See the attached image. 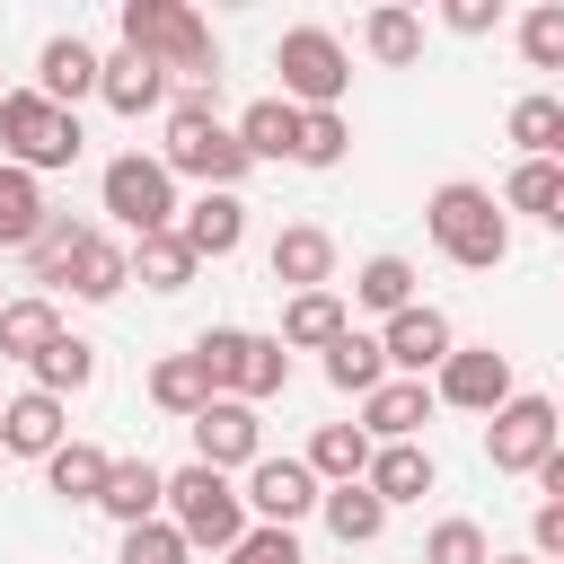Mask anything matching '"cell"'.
Instances as JSON below:
<instances>
[{"mask_svg": "<svg viewBox=\"0 0 564 564\" xmlns=\"http://www.w3.org/2000/svg\"><path fill=\"white\" fill-rule=\"evenodd\" d=\"M159 159H167V176H194L203 194H238V176L256 167L247 141H238V123L212 115V88H194V97L167 106V150Z\"/></svg>", "mask_w": 564, "mask_h": 564, "instance_id": "obj_1", "label": "cell"}, {"mask_svg": "<svg viewBox=\"0 0 564 564\" xmlns=\"http://www.w3.org/2000/svg\"><path fill=\"white\" fill-rule=\"evenodd\" d=\"M123 44L150 53L167 79L220 88V44H212V26H203L185 0H123Z\"/></svg>", "mask_w": 564, "mask_h": 564, "instance_id": "obj_2", "label": "cell"}, {"mask_svg": "<svg viewBox=\"0 0 564 564\" xmlns=\"http://www.w3.org/2000/svg\"><path fill=\"white\" fill-rule=\"evenodd\" d=\"M423 229H432V247H441L449 264H467V273H494V264L511 256V220H502V203H494L485 185H467V176L432 185Z\"/></svg>", "mask_w": 564, "mask_h": 564, "instance_id": "obj_3", "label": "cell"}, {"mask_svg": "<svg viewBox=\"0 0 564 564\" xmlns=\"http://www.w3.org/2000/svg\"><path fill=\"white\" fill-rule=\"evenodd\" d=\"M194 361L212 370L220 397L256 405V397H282L291 388V344L282 335H247V326H203L194 335Z\"/></svg>", "mask_w": 564, "mask_h": 564, "instance_id": "obj_4", "label": "cell"}, {"mask_svg": "<svg viewBox=\"0 0 564 564\" xmlns=\"http://www.w3.org/2000/svg\"><path fill=\"white\" fill-rule=\"evenodd\" d=\"M79 115L70 106H53L44 88H9L0 97V150H9V167H26V176H44V167H70L79 159Z\"/></svg>", "mask_w": 564, "mask_h": 564, "instance_id": "obj_5", "label": "cell"}, {"mask_svg": "<svg viewBox=\"0 0 564 564\" xmlns=\"http://www.w3.org/2000/svg\"><path fill=\"white\" fill-rule=\"evenodd\" d=\"M97 194H106L115 229H132V247H141V238H159V229H176V212H185V203H176V176H167V159H141V150L106 159Z\"/></svg>", "mask_w": 564, "mask_h": 564, "instance_id": "obj_6", "label": "cell"}, {"mask_svg": "<svg viewBox=\"0 0 564 564\" xmlns=\"http://www.w3.org/2000/svg\"><path fill=\"white\" fill-rule=\"evenodd\" d=\"M167 520L185 529V546H238L247 538V494L220 476V467H176L167 476Z\"/></svg>", "mask_w": 564, "mask_h": 564, "instance_id": "obj_7", "label": "cell"}, {"mask_svg": "<svg viewBox=\"0 0 564 564\" xmlns=\"http://www.w3.org/2000/svg\"><path fill=\"white\" fill-rule=\"evenodd\" d=\"M273 70H282V97H291L300 115H335V97L352 88V53H344L326 26H291V35L273 44Z\"/></svg>", "mask_w": 564, "mask_h": 564, "instance_id": "obj_8", "label": "cell"}, {"mask_svg": "<svg viewBox=\"0 0 564 564\" xmlns=\"http://www.w3.org/2000/svg\"><path fill=\"white\" fill-rule=\"evenodd\" d=\"M555 441H564L555 397H511V405L485 423V458H494V476H538Z\"/></svg>", "mask_w": 564, "mask_h": 564, "instance_id": "obj_9", "label": "cell"}, {"mask_svg": "<svg viewBox=\"0 0 564 564\" xmlns=\"http://www.w3.org/2000/svg\"><path fill=\"white\" fill-rule=\"evenodd\" d=\"M432 397L441 405H467V414H502L520 388H511V352H494V344H458L449 361H441V379H432Z\"/></svg>", "mask_w": 564, "mask_h": 564, "instance_id": "obj_10", "label": "cell"}, {"mask_svg": "<svg viewBox=\"0 0 564 564\" xmlns=\"http://www.w3.org/2000/svg\"><path fill=\"white\" fill-rule=\"evenodd\" d=\"M317 502H326V485H317L308 458H256V467H247V511H256L264 529H300Z\"/></svg>", "mask_w": 564, "mask_h": 564, "instance_id": "obj_11", "label": "cell"}, {"mask_svg": "<svg viewBox=\"0 0 564 564\" xmlns=\"http://www.w3.org/2000/svg\"><path fill=\"white\" fill-rule=\"evenodd\" d=\"M264 458V423H256V405H238V397H212L203 414H194V467H256Z\"/></svg>", "mask_w": 564, "mask_h": 564, "instance_id": "obj_12", "label": "cell"}, {"mask_svg": "<svg viewBox=\"0 0 564 564\" xmlns=\"http://www.w3.org/2000/svg\"><path fill=\"white\" fill-rule=\"evenodd\" d=\"M379 344H388V370H405V379H423V370H441V361L458 352V335H449V317H441L432 300H414V308H397Z\"/></svg>", "mask_w": 564, "mask_h": 564, "instance_id": "obj_13", "label": "cell"}, {"mask_svg": "<svg viewBox=\"0 0 564 564\" xmlns=\"http://www.w3.org/2000/svg\"><path fill=\"white\" fill-rule=\"evenodd\" d=\"M62 441H70V414H62V397L26 388V397H9V405H0V449H9V458H53Z\"/></svg>", "mask_w": 564, "mask_h": 564, "instance_id": "obj_14", "label": "cell"}, {"mask_svg": "<svg viewBox=\"0 0 564 564\" xmlns=\"http://www.w3.org/2000/svg\"><path fill=\"white\" fill-rule=\"evenodd\" d=\"M97 79H106L97 44H79V35H44V53H35V88H44L53 106H79V97H97Z\"/></svg>", "mask_w": 564, "mask_h": 564, "instance_id": "obj_15", "label": "cell"}, {"mask_svg": "<svg viewBox=\"0 0 564 564\" xmlns=\"http://www.w3.org/2000/svg\"><path fill=\"white\" fill-rule=\"evenodd\" d=\"M264 264H273L282 291H326V273H335V238H326L317 220H291V229L264 247Z\"/></svg>", "mask_w": 564, "mask_h": 564, "instance_id": "obj_16", "label": "cell"}, {"mask_svg": "<svg viewBox=\"0 0 564 564\" xmlns=\"http://www.w3.org/2000/svg\"><path fill=\"white\" fill-rule=\"evenodd\" d=\"M423 423H432V388H423V379H388V388L361 397V432H370L379 449H388V441H414Z\"/></svg>", "mask_w": 564, "mask_h": 564, "instance_id": "obj_17", "label": "cell"}, {"mask_svg": "<svg viewBox=\"0 0 564 564\" xmlns=\"http://www.w3.org/2000/svg\"><path fill=\"white\" fill-rule=\"evenodd\" d=\"M97 511H106V520H123V529H141V520H167V476H159L150 458H115V476H106Z\"/></svg>", "mask_w": 564, "mask_h": 564, "instance_id": "obj_18", "label": "cell"}, {"mask_svg": "<svg viewBox=\"0 0 564 564\" xmlns=\"http://www.w3.org/2000/svg\"><path fill=\"white\" fill-rule=\"evenodd\" d=\"M176 238H185L194 256H238V238H247V203H238V194H194V203L176 212Z\"/></svg>", "mask_w": 564, "mask_h": 564, "instance_id": "obj_19", "label": "cell"}, {"mask_svg": "<svg viewBox=\"0 0 564 564\" xmlns=\"http://www.w3.org/2000/svg\"><path fill=\"white\" fill-rule=\"evenodd\" d=\"M361 485H370V494L397 511V502H423V494L441 485V467H432V449H414V441H388V449L370 458V476H361Z\"/></svg>", "mask_w": 564, "mask_h": 564, "instance_id": "obj_20", "label": "cell"}, {"mask_svg": "<svg viewBox=\"0 0 564 564\" xmlns=\"http://www.w3.org/2000/svg\"><path fill=\"white\" fill-rule=\"evenodd\" d=\"M97 97H106L115 115H150V106H167V70H159L150 53H132V44H123V53L106 62V79H97Z\"/></svg>", "mask_w": 564, "mask_h": 564, "instance_id": "obj_21", "label": "cell"}, {"mask_svg": "<svg viewBox=\"0 0 564 564\" xmlns=\"http://www.w3.org/2000/svg\"><path fill=\"white\" fill-rule=\"evenodd\" d=\"M70 326H62V308L44 300V291H26V300H9L0 308V361H35L44 344H62Z\"/></svg>", "mask_w": 564, "mask_h": 564, "instance_id": "obj_22", "label": "cell"}, {"mask_svg": "<svg viewBox=\"0 0 564 564\" xmlns=\"http://www.w3.org/2000/svg\"><path fill=\"white\" fill-rule=\"evenodd\" d=\"M44 220H53L44 185H35L26 167H9V159H0V247H18V256H26V247L44 238Z\"/></svg>", "mask_w": 564, "mask_h": 564, "instance_id": "obj_23", "label": "cell"}, {"mask_svg": "<svg viewBox=\"0 0 564 564\" xmlns=\"http://www.w3.org/2000/svg\"><path fill=\"white\" fill-rule=\"evenodd\" d=\"M335 335H352L344 300H335V291H291V308H282V344H291V352H326Z\"/></svg>", "mask_w": 564, "mask_h": 564, "instance_id": "obj_24", "label": "cell"}, {"mask_svg": "<svg viewBox=\"0 0 564 564\" xmlns=\"http://www.w3.org/2000/svg\"><path fill=\"white\" fill-rule=\"evenodd\" d=\"M370 458H379V441H370L361 423H326V432L308 441V467H317V485H361V476H370Z\"/></svg>", "mask_w": 564, "mask_h": 564, "instance_id": "obj_25", "label": "cell"}, {"mask_svg": "<svg viewBox=\"0 0 564 564\" xmlns=\"http://www.w3.org/2000/svg\"><path fill=\"white\" fill-rule=\"evenodd\" d=\"M238 141H247V159H300V106L291 97H256L238 115Z\"/></svg>", "mask_w": 564, "mask_h": 564, "instance_id": "obj_26", "label": "cell"}, {"mask_svg": "<svg viewBox=\"0 0 564 564\" xmlns=\"http://www.w3.org/2000/svg\"><path fill=\"white\" fill-rule=\"evenodd\" d=\"M326 388H344V397L388 388V344H379V335H335V344H326Z\"/></svg>", "mask_w": 564, "mask_h": 564, "instance_id": "obj_27", "label": "cell"}, {"mask_svg": "<svg viewBox=\"0 0 564 564\" xmlns=\"http://www.w3.org/2000/svg\"><path fill=\"white\" fill-rule=\"evenodd\" d=\"M88 238H97V229H88V220H70V212H53V220H44V238L26 247V273L44 282V300L62 291V273L79 264V247H88Z\"/></svg>", "mask_w": 564, "mask_h": 564, "instance_id": "obj_28", "label": "cell"}, {"mask_svg": "<svg viewBox=\"0 0 564 564\" xmlns=\"http://www.w3.org/2000/svg\"><path fill=\"white\" fill-rule=\"evenodd\" d=\"M212 397H220V388H212V370H203L194 352H167V361L150 370V405H167V414H185V423H194Z\"/></svg>", "mask_w": 564, "mask_h": 564, "instance_id": "obj_29", "label": "cell"}, {"mask_svg": "<svg viewBox=\"0 0 564 564\" xmlns=\"http://www.w3.org/2000/svg\"><path fill=\"white\" fill-rule=\"evenodd\" d=\"M44 476H53V494H62V502H97V494H106V476H115V458H106L97 441H62V449L44 458Z\"/></svg>", "mask_w": 564, "mask_h": 564, "instance_id": "obj_30", "label": "cell"}, {"mask_svg": "<svg viewBox=\"0 0 564 564\" xmlns=\"http://www.w3.org/2000/svg\"><path fill=\"white\" fill-rule=\"evenodd\" d=\"M62 282H70V300H115V291L132 282V247H115V238H88V247H79V264H70Z\"/></svg>", "mask_w": 564, "mask_h": 564, "instance_id": "obj_31", "label": "cell"}, {"mask_svg": "<svg viewBox=\"0 0 564 564\" xmlns=\"http://www.w3.org/2000/svg\"><path fill=\"white\" fill-rule=\"evenodd\" d=\"M317 511H326V529H335L344 546H370V538L388 529V502H379L370 485H326V502H317Z\"/></svg>", "mask_w": 564, "mask_h": 564, "instance_id": "obj_32", "label": "cell"}, {"mask_svg": "<svg viewBox=\"0 0 564 564\" xmlns=\"http://www.w3.org/2000/svg\"><path fill=\"white\" fill-rule=\"evenodd\" d=\"M361 44H370V62L405 70V62H423V18L414 9H370L361 18Z\"/></svg>", "mask_w": 564, "mask_h": 564, "instance_id": "obj_33", "label": "cell"}, {"mask_svg": "<svg viewBox=\"0 0 564 564\" xmlns=\"http://www.w3.org/2000/svg\"><path fill=\"white\" fill-rule=\"evenodd\" d=\"M194 264H203V256H194L176 229H159V238H141V247H132V282H150V291H185V282H194Z\"/></svg>", "mask_w": 564, "mask_h": 564, "instance_id": "obj_34", "label": "cell"}, {"mask_svg": "<svg viewBox=\"0 0 564 564\" xmlns=\"http://www.w3.org/2000/svg\"><path fill=\"white\" fill-rule=\"evenodd\" d=\"M26 370H35V388H44V397H70V388H88V379H97V344H88V335H62V344H44Z\"/></svg>", "mask_w": 564, "mask_h": 564, "instance_id": "obj_35", "label": "cell"}, {"mask_svg": "<svg viewBox=\"0 0 564 564\" xmlns=\"http://www.w3.org/2000/svg\"><path fill=\"white\" fill-rule=\"evenodd\" d=\"M352 300H361V308H379V317L414 308V264H405V256H370V264L352 273Z\"/></svg>", "mask_w": 564, "mask_h": 564, "instance_id": "obj_36", "label": "cell"}, {"mask_svg": "<svg viewBox=\"0 0 564 564\" xmlns=\"http://www.w3.org/2000/svg\"><path fill=\"white\" fill-rule=\"evenodd\" d=\"M502 132L520 141V159H555V132H564V97H520L502 115Z\"/></svg>", "mask_w": 564, "mask_h": 564, "instance_id": "obj_37", "label": "cell"}, {"mask_svg": "<svg viewBox=\"0 0 564 564\" xmlns=\"http://www.w3.org/2000/svg\"><path fill=\"white\" fill-rule=\"evenodd\" d=\"M555 194H564V167H555V159H520L511 185H502V203H511V212H538V220L555 212Z\"/></svg>", "mask_w": 564, "mask_h": 564, "instance_id": "obj_38", "label": "cell"}, {"mask_svg": "<svg viewBox=\"0 0 564 564\" xmlns=\"http://www.w3.org/2000/svg\"><path fill=\"white\" fill-rule=\"evenodd\" d=\"M520 53H529V70H564V0L520 18Z\"/></svg>", "mask_w": 564, "mask_h": 564, "instance_id": "obj_39", "label": "cell"}, {"mask_svg": "<svg viewBox=\"0 0 564 564\" xmlns=\"http://www.w3.org/2000/svg\"><path fill=\"white\" fill-rule=\"evenodd\" d=\"M423 564H494V546H485L476 520H441V529L423 538Z\"/></svg>", "mask_w": 564, "mask_h": 564, "instance_id": "obj_40", "label": "cell"}, {"mask_svg": "<svg viewBox=\"0 0 564 564\" xmlns=\"http://www.w3.org/2000/svg\"><path fill=\"white\" fill-rule=\"evenodd\" d=\"M194 546H185V529L176 520H141V529H123V564H185Z\"/></svg>", "mask_w": 564, "mask_h": 564, "instance_id": "obj_41", "label": "cell"}, {"mask_svg": "<svg viewBox=\"0 0 564 564\" xmlns=\"http://www.w3.org/2000/svg\"><path fill=\"white\" fill-rule=\"evenodd\" d=\"M344 150H352L344 115H300V167H344Z\"/></svg>", "mask_w": 564, "mask_h": 564, "instance_id": "obj_42", "label": "cell"}, {"mask_svg": "<svg viewBox=\"0 0 564 564\" xmlns=\"http://www.w3.org/2000/svg\"><path fill=\"white\" fill-rule=\"evenodd\" d=\"M229 564H300V538H291V529H264V520H256V529H247V538L229 546Z\"/></svg>", "mask_w": 564, "mask_h": 564, "instance_id": "obj_43", "label": "cell"}, {"mask_svg": "<svg viewBox=\"0 0 564 564\" xmlns=\"http://www.w3.org/2000/svg\"><path fill=\"white\" fill-rule=\"evenodd\" d=\"M441 26H449V35H494V26H502V0H449Z\"/></svg>", "mask_w": 564, "mask_h": 564, "instance_id": "obj_44", "label": "cell"}, {"mask_svg": "<svg viewBox=\"0 0 564 564\" xmlns=\"http://www.w3.org/2000/svg\"><path fill=\"white\" fill-rule=\"evenodd\" d=\"M529 546H538V564H564V502L529 511Z\"/></svg>", "mask_w": 564, "mask_h": 564, "instance_id": "obj_45", "label": "cell"}, {"mask_svg": "<svg viewBox=\"0 0 564 564\" xmlns=\"http://www.w3.org/2000/svg\"><path fill=\"white\" fill-rule=\"evenodd\" d=\"M538 485H546V502H564V441L546 449V467H538Z\"/></svg>", "mask_w": 564, "mask_h": 564, "instance_id": "obj_46", "label": "cell"}, {"mask_svg": "<svg viewBox=\"0 0 564 564\" xmlns=\"http://www.w3.org/2000/svg\"><path fill=\"white\" fill-rule=\"evenodd\" d=\"M546 229H555V238H564V194H555V212H546Z\"/></svg>", "mask_w": 564, "mask_h": 564, "instance_id": "obj_47", "label": "cell"}, {"mask_svg": "<svg viewBox=\"0 0 564 564\" xmlns=\"http://www.w3.org/2000/svg\"><path fill=\"white\" fill-rule=\"evenodd\" d=\"M494 564H538V555H494Z\"/></svg>", "mask_w": 564, "mask_h": 564, "instance_id": "obj_48", "label": "cell"}, {"mask_svg": "<svg viewBox=\"0 0 564 564\" xmlns=\"http://www.w3.org/2000/svg\"><path fill=\"white\" fill-rule=\"evenodd\" d=\"M555 167H564V132H555Z\"/></svg>", "mask_w": 564, "mask_h": 564, "instance_id": "obj_49", "label": "cell"}, {"mask_svg": "<svg viewBox=\"0 0 564 564\" xmlns=\"http://www.w3.org/2000/svg\"><path fill=\"white\" fill-rule=\"evenodd\" d=\"M0 308H9V300H0Z\"/></svg>", "mask_w": 564, "mask_h": 564, "instance_id": "obj_50", "label": "cell"}]
</instances>
